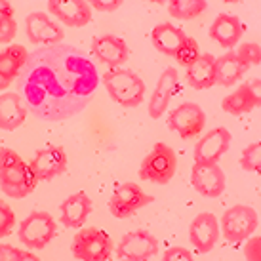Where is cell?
I'll use <instances>...</instances> for the list:
<instances>
[{
  "instance_id": "6da1fadb",
  "label": "cell",
  "mask_w": 261,
  "mask_h": 261,
  "mask_svg": "<svg viewBox=\"0 0 261 261\" xmlns=\"http://www.w3.org/2000/svg\"><path fill=\"white\" fill-rule=\"evenodd\" d=\"M99 86V73L86 54L54 44L29 54L17 76V94L35 116L59 122L84 111Z\"/></svg>"
},
{
  "instance_id": "7a4b0ae2",
  "label": "cell",
  "mask_w": 261,
  "mask_h": 261,
  "mask_svg": "<svg viewBox=\"0 0 261 261\" xmlns=\"http://www.w3.org/2000/svg\"><path fill=\"white\" fill-rule=\"evenodd\" d=\"M37 177L31 166L15 151L0 149V189L10 198H25L37 187Z\"/></svg>"
},
{
  "instance_id": "3957f363",
  "label": "cell",
  "mask_w": 261,
  "mask_h": 261,
  "mask_svg": "<svg viewBox=\"0 0 261 261\" xmlns=\"http://www.w3.org/2000/svg\"><path fill=\"white\" fill-rule=\"evenodd\" d=\"M101 80L113 101L122 107H128V109L139 107L145 97V82L130 69H122V67L109 69L101 76Z\"/></svg>"
},
{
  "instance_id": "277c9868",
  "label": "cell",
  "mask_w": 261,
  "mask_h": 261,
  "mask_svg": "<svg viewBox=\"0 0 261 261\" xmlns=\"http://www.w3.org/2000/svg\"><path fill=\"white\" fill-rule=\"evenodd\" d=\"M175 170H177L175 151L166 143H156L141 162L139 177L156 185H166L168 181H172Z\"/></svg>"
},
{
  "instance_id": "5b68a950",
  "label": "cell",
  "mask_w": 261,
  "mask_h": 261,
  "mask_svg": "<svg viewBox=\"0 0 261 261\" xmlns=\"http://www.w3.org/2000/svg\"><path fill=\"white\" fill-rule=\"evenodd\" d=\"M71 250L80 261H109L113 255V240L107 231L90 227L74 234Z\"/></svg>"
},
{
  "instance_id": "8992f818",
  "label": "cell",
  "mask_w": 261,
  "mask_h": 261,
  "mask_svg": "<svg viewBox=\"0 0 261 261\" xmlns=\"http://www.w3.org/2000/svg\"><path fill=\"white\" fill-rule=\"evenodd\" d=\"M257 225H259L257 212L252 206L237 204V206H231L223 214L219 229L223 232L225 240L239 244V242H244L250 237H254Z\"/></svg>"
},
{
  "instance_id": "52a82bcc",
  "label": "cell",
  "mask_w": 261,
  "mask_h": 261,
  "mask_svg": "<svg viewBox=\"0 0 261 261\" xmlns=\"http://www.w3.org/2000/svg\"><path fill=\"white\" fill-rule=\"evenodd\" d=\"M56 221L48 212H31L19 223V240L31 250H42L56 237Z\"/></svg>"
},
{
  "instance_id": "ba28073f",
  "label": "cell",
  "mask_w": 261,
  "mask_h": 261,
  "mask_svg": "<svg viewBox=\"0 0 261 261\" xmlns=\"http://www.w3.org/2000/svg\"><path fill=\"white\" fill-rule=\"evenodd\" d=\"M154 198L147 195L143 189L136 183H118L115 187V193L109 200V212L118 219H126L134 216L138 210L145 208Z\"/></svg>"
},
{
  "instance_id": "9c48e42d",
  "label": "cell",
  "mask_w": 261,
  "mask_h": 261,
  "mask_svg": "<svg viewBox=\"0 0 261 261\" xmlns=\"http://www.w3.org/2000/svg\"><path fill=\"white\" fill-rule=\"evenodd\" d=\"M206 124V115L196 103H181L168 115V128L175 132L181 139H195L200 136Z\"/></svg>"
},
{
  "instance_id": "30bf717a",
  "label": "cell",
  "mask_w": 261,
  "mask_h": 261,
  "mask_svg": "<svg viewBox=\"0 0 261 261\" xmlns=\"http://www.w3.org/2000/svg\"><path fill=\"white\" fill-rule=\"evenodd\" d=\"M159 254V239L149 231H130L116 246V255L122 261H149Z\"/></svg>"
},
{
  "instance_id": "8fae6325",
  "label": "cell",
  "mask_w": 261,
  "mask_h": 261,
  "mask_svg": "<svg viewBox=\"0 0 261 261\" xmlns=\"http://www.w3.org/2000/svg\"><path fill=\"white\" fill-rule=\"evenodd\" d=\"M29 166L37 181H50L67 170V152L63 147L48 145L35 152V159L31 160Z\"/></svg>"
},
{
  "instance_id": "7c38bea8",
  "label": "cell",
  "mask_w": 261,
  "mask_h": 261,
  "mask_svg": "<svg viewBox=\"0 0 261 261\" xmlns=\"http://www.w3.org/2000/svg\"><path fill=\"white\" fill-rule=\"evenodd\" d=\"M191 183L198 195L208 196V198H218L225 191V174L219 168V164L210 162H195L193 172H191Z\"/></svg>"
},
{
  "instance_id": "4fadbf2b",
  "label": "cell",
  "mask_w": 261,
  "mask_h": 261,
  "mask_svg": "<svg viewBox=\"0 0 261 261\" xmlns=\"http://www.w3.org/2000/svg\"><path fill=\"white\" fill-rule=\"evenodd\" d=\"M219 232L221 229H219V221L216 219V216L204 212L193 219V223L189 227V239L198 254H208L218 244Z\"/></svg>"
},
{
  "instance_id": "5bb4252c",
  "label": "cell",
  "mask_w": 261,
  "mask_h": 261,
  "mask_svg": "<svg viewBox=\"0 0 261 261\" xmlns=\"http://www.w3.org/2000/svg\"><path fill=\"white\" fill-rule=\"evenodd\" d=\"M92 54L95 56L97 61L105 63L109 69H116V67H122L128 61L130 50H128V44H126V40L122 37L101 35V37L94 38Z\"/></svg>"
},
{
  "instance_id": "9a60e30c",
  "label": "cell",
  "mask_w": 261,
  "mask_h": 261,
  "mask_svg": "<svg viewBox=\"0 0 261 261\" xmlns=\"http://www.w3.org/2000/svg\"><path fill=\"white\" fill-rule=\"evenodd\" d=\"M229 145H231V132L223 126L214 128L202 139H198L195 147V162L218 164L219 159L229 151Z\"/></svg>"
},
{
  "instance_id": "2e32d148",
  "label": "cell",
  "mask_w": 261,
  "mask_h": 261,
  "mask_svg": "<svg viewBox=\"0 0 261 261\" xmlns=\"http://www.w3.org/2000/svg\"><path fill=\"white\" fill-rule=\"evenodd\" d=\"M25 27H27V38L31 44H42V46H54L61 44L63 40V31L58 23H54L44 14V12H33L25 17Z\"/></svg>"
},
{
  "instance_id": "e0dca14e",
  "label": "cell",
  "mask_w": 261,
  "mask_h": 261,
  "mask_svg": "<svg viewBox=\"0 0 261 261\" xmlns=\"http://www.w3.org/2000/svg\"><path fill=\"white\" fill-rule=\"evenodd\" d=\"M177 88H179V74H177V71L174 67L164 69L159 79V84H156L151 99H149V116L151 118H160L166 113L172 97L177 94Z\"/></svg>"
},
{
  "instance_id": "ac0fdd59",
  "label": "cell",
  "mask_w": 261,
  "mask_h": 261,
  "mask_svg": "<svg viewBox=\"0 0 261 261\" xmlns=\"http://www.w3.org/2000/svg\"><path fill=\"white\" fill-rule=\"evenodd\" d=\"M48 10L69 27H84L92 19V10L86 0H48Z\"/></svg>"
},
{
  "instance_id": "d6986e66",
  "label": "cell",
  "mask_w": 261,
  "mask_h": 261,
  "mask_svg": "<svg viewBox=\"0 0 261 261\" xmlns=\"http://www.w3.org/2000/svg\"><path fill=\"white\" fill-rule=\"evenodd\" d=\"M90 212H92V198L84 191H79L74 195L67 196L59 206L61 223L67 229H80L86 223Z\"/></svg>"
},
{
  "instance_id": "ffe728a7",
  "label": "cell",
  "mask_w": 261,
  "mask_h": 261,
  "mask_svg": "<svg viewBox=\"0 0 261 261\" xmlns=\"http://www.w3.org/2000/svg\"><path fill=\"white\" fill-rule=\"evenodd\" d=\"M244 33V25L240 17L232 14H219L210 27V37L221 46V48H234L240 42Z\"/></svg>"
},
{
  "instance_id": "44dd1931",
  "label": "cell",
  "mask_w": 261,
  "mask_h": 261,
  "mask_svg": "<svg viewBox=\"0 0 261 261\" xmlns=\"http://www.w3.org/2000/svg\"><path fill=\"white\" fill-rule=\"evenodd\" d=\"M27 59L29 51L21 44H12L4 51H0V90H6L14 79L19 76Z\"/></svg>"
},
{
  "instance_id": "7402d4cb",
  "label": "cell",
  "mask_w": 261,
  "mask_h": 261,
  "mask_svg": "<svg viewBox=\"0 0 261 261\" xmlns=\"http://www.w3.org/2000/svg\"><path fill=\"white\" fill-rule=\"evenodd\" d=\"M27 118V105L15 92L0 94V130H17Z\"/></svg>"
},
{
  "instance_id": "603a6c76",
  "label": "cell",
  "mask_w": 261,
  "mask_h": 261,
  "mask_svg": "<svg viewBox=\"0 0 261 261\" xmlns=\"http://www.w3.org/2000/svg\"><path fill=\"white\" fill-rule=\"evenodd\" d=\"M185 38H187V35L179 27L172 25V23H159L151 33L152 46L160 54L170 56V58H174L175 51L179 50V46L185 42Z\"/></svg>"
},
{
  "instance_id": "cb8c5ba5",
  "label": "cell",
  "mask_w": 261,
  "mask_h": 261,
  "mask_svg": "<svg viewBox=\"0 0 261 261\" xmlns=\"http://www.w3.org/2000/svg\"><path fill=\"white\" fill-rule=\"evenodd\" d=\"M187 82L195 90H208L216 82V58L212 54H200L193 65L187 67Z\"/></svg>"
},
{
  "instance_id": "d4e9b609",
  "label": "cell",
  "mask_w": 261,
  "mask_h": 261,
  "mask_svg": "<svg viewBox=\"0 0 261 261\" xmlns=\"http://www.w3.org/2000/svg\"><path fill=\"white\" fill-rule=\"evenodd\" d=\"M248 71V65L242 63L239 59V56L234 51H227L223 56L216 58V82L219 86H232L237 84L244 73Z\"/></svg>"
},
{
  "instance_id": "484cf974",
  "label": "cell",
  "mask_w": 261,
  "mask_h": 261,
  "mask_svg": "<svg viewBox=\"0 0 261 261\" xmlns=\"http://www.w3.org/2000/svg\"><path fill=\"white\" fill-rule=\"evenodd\" d=\"M254 107L255 105H254L252 95H250V90H248V82L240 84L232 94H229L227 97H223V101H221V109H223L225 113L234 115V116L250 113Z\"/></svg>"
},
{
  "instance_id": "4316f807",
  "label": "cell",
  "mask_w": 261,
  "mask_h": 261,
  "mask_svg": "<svg viewBox=\"0 0 261 261\" xmlns=\"http://www.w3.org/2000/svg\"><path fill=\"white\" fill-rule=\"evenodd\" d=\"M208 6L206 0H170L168 4V10H170V15L172 17H177V19H193V17H198Z\"/></svg>"
},
{
  "instance_id": "83f0119b",
  "label": "cell",
  "mask_w": 261,
  "mask_h": 261,
  "mask_svg": "<svg viewBox=\"0 0 261 261\" xmlns=\"http://www.w3.org/2000/svg\"><path fill=\"white\" fill-rule=\"evenodd\" d=\"M240 166H242V170H246V172H261V141L250 143L242 151Z\"/></svg>"
},
{
  "instance_id": "f1b7e54d",
  "label": "cell",
  "mask_w": 261,
  "mask_h": 261,
  "mask_svg": "<svg viewBox=\"0 0 261 261\" xmlns=\"http://www.w3.org/2000/svg\"><path fill=\"white\" fill-rule=\"evenodd\" d=\"M200 56V50H198V42H196L193 37H187L185 38V42L179 46V50L175 51V61L183 67H189L193 65L196 59Z\"/></svg>"
},
{
  "instance_id": "f546056e",
  "label": "cell",
  "mask_w": 261,
  "mask_h": 261,
  "mask_svg": "<svg viewBox=\"0 0 261 261\" xmlns=\"http://www.w3.org/2000/svg\"><path fill=\"white\" fill-rule=\"evenodd\" d=\"M234 54H237L240 61H242V63H246L248 67L259 65L261 63V46L259 44H255V42L240 44Z\"/></svg>"
},
{
  "instance_id": "4dcf8cb0",
  "label": "cell",
  "mask_w": 261,
  "mask_h": 261,
  "mask_svg": "<svg viewBox=\"0 0 261 261\" xmlns=\"http://www.w3.org/2000/svg\"><path fill=\"white\" fill-rule=\"evenodd\" d=\"M14 225H15L14 212H12V208L6 202L0 200V239H4V237H8L10 232L14 231Z\"/></svg>"
},
{
  "instance_id": "1f68e13d",
  "label": "cell",
  "mask_w": 261,
  "mask_h": 261,
  "mask_svg": "<svg viewBox=\"0 0 261 261\" xmlns=\"http://www.w3.org/2000/svg\"><path fill=\"white\" fill-rule=\"evenodd\" d=\"M244 259L261 261V237H250L244 244Z\"/></svg>"
},
{
  "instance_id": "d6a6232c",
  "label": "cell",
  "mask_w": 261,
  "mask_h": 261,
  "mask_svg": "<svg viewBox=\"0 0 261 261\" xmlns=\"http://www.w3.org/2000/svg\"><path fill=\"white\" fill-rule=\"evenodd\" d=\"M17 33V25H15L14 17H4L0 21V44H8L12 42Z\"/></svg>"
},
{
  "instance_id": "836d02e7",
  "label": "cell",
  "mask_w": 261,
  "mask_h": 261,
  "mask_svg": "<svg viewBox=\"0 0 261 261\" xmlns=\"http://www.w3.org/2000/svg\"><path fill=\"white\" fill-rule=\"evenodd\" d=\"M162 261H195L193 254L189 252L187 248L183 246H172L168 248L164 255H162Z\"/></svg>"
},
{
  "instance_id": "e575fe53",
  "label": "cell",
  "mask_w": 261,
  "mask_h": 261,
  "mask_svg": "<svg viewBox=\"0 0 261 261\" xmlns=\"http://www.w3.org/2000/svg\"><path fill=\"white\" fill-rule=\"evenodd\" d=\"M88 4H92L99 12H115L122 6L124 0H86Z\"/></svg>"
},
{
  "instance_id": "d590c367",
  "label": "cell",
  "mask_w": 261,
  "mask_h": 261,
  "mask_svg": "<svg viewBox=\"0 0 261 261\" xmlns=\"http://www.w3.org/2000/svg\"><path fill=\"white\" fill-rule=\"evenodd\" d=\"M21 250L10 244H0V261H19Z\"/></svg>"
},
{
  "instance_id": "8d00e7d4",
  "label": "cell",
  "mask_w": 261,
  "mask_h": 261,
  "mask_svg": "<svg viewBox=\"0 0 261 261\" xmlns=\"http://www.w3.org/2000/svg\"><path fill=\"white\" fill-rule=\"evenodd\" d=\"M248 90H250V95H252V99H254L255 107H261V79L250 80V82H248Z\"/></svg>"
},
{
  "instance_id": "74e56055",
  "label": "cell",
  "mask_w": 261,
  "mask_h": 261,
  "mask_svg": "<svg viewBox=\"0 0 261 261\" xmlns=\"http://www.w3.org/2000/svg\"><path fill=\"white\" fill-rule=\"evenodd\" d=\"M0 17H14V8L8 0H0Z\"/></svg>"
},
{
  "instance_id": "f35d334b",
  "label": "cell",
  "mask_w": 261,
  "mask_h": 261,
  "mask_svg": "<svg viewBox=\"0 0 261 261\" xmlns=\"http://www.w3.org/2000/svg\"><path fill=\"white\" fill-rule=\"evenodd\" d=\"M19 261H40L35 254H31V252H25V250H21V259Z\"/></svg>"
},
{
  "instance_id": "ab89813d",
  "label": "cell",
  "mask_w": 261,
  "mask_h": 261,
  "mask_svg": "<svg viewBox=\"0 0 261 261\" xmlns=\"http://www.w3.org/2000/svg\"><path fill=\"white\" fill-rule=\"evenodd\" d=\"M223 2H229V4H237V2H240V0H223Z\"/></svg>"
},
{
  "instance_id": "60d3db41",
  "label": "cell",
  "mask_w": 261,
  "mask_h": 261,
  "mask_svg": "<svg viewBox=\"0 0 261 261\" xmlns=\"http://www.w3.org/2000/svg\"><path fill=\"white\" fill-rule=\"evenodd\" d=\"M151 2H170V0H151Z\"/></svg>"
}]
</instances>
